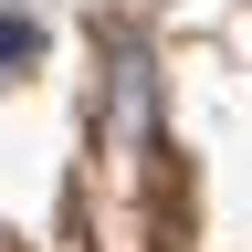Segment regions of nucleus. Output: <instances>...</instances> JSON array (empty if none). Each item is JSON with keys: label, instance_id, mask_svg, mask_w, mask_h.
<instances>
[{"label": "nucleus", "instance_id": "f257e3e1", "mask_svg": "<svg viewBox=\"0 0 252 252\" xmlns=\"http://www.w3.org/2000/svg\"><path fill=\"white\" fill-rule=\"evenodd\" d=\"M32 53H42V32H32L21 11H0V63H32Z\"/></svg>", "mask_w": 252, "mask_h": 252}, {"label": "nucleus", "instance_id": "f03ea898", "mask_svg": "<svg viewBox=\"0 0 252 252\" xmlns=\"http://www.w3.org/2000/svg\"><path fill=\"white\" fill-rule=\"evenodd\" d=\"M0 252H11V231H0Z\"/></svg>", "mask_w": 252, "mask_h": 252}]
</instances>
